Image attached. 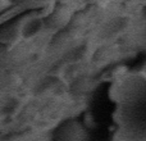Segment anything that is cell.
I'll list each match as a JSON object with an SVG mask.
<instances>
[{"mask_svg":"<svg viewBox=\"0 0 146 141\" xmlns=\"http://www.w3.org/2000/svg\"><path fill=\"white\" fill-rule=\"evenodd\" d=\"M114 123L121 139L146 140V77L128 73L113 85Z\"/></svg>","mask_w":146,"mask_h":141,"instance_id":"1","label":"cell"},{"mask_svg":"<svg viewBox=\"0 0 146 141\" xmlns=\"http://www.w3.org/2000/svg\"><path fill=\"white\" fill-rule=\"evenodd\" d=\"M54 140L58 141H83L88 139V132L80 119H67L53 131Z\"/></svg>","mask_w":146,"mask_h":141,"instance_id":"2","label":"cell"},{"mask_svg":"<svg viewBox=\"0 0 146 141\" xmlns=\"http://www.w3.org/2000/svg\"><path fill=\"white\" fill-rule=\"evenodd\" d=\"M54 0H12L13 5L25 10H35L41 9L50 5Z\"/></svg>","mask_w":146,"mask_h":141,"instance_id":"3","label":"cell"},{"mask_svg":"<svg viewBox=\"0 0 146 141\" xmlns=\"http://www.w3.org/2000/svg\"><path fill=\"white\" fill-rule=\"evenodd\" d=\"M9 61V51H8V46L0 43V68H4L8 64Z\"/></svg>","mask_w":146,"mask_h":141,"instance_id":"4","label":"cell"},{"mask_svg":"<svg viewBox=\"0 0 146 141\" xmlns=\"http://www.w3.org/2000/svg\"><path fill=\"white\" fill-rule=\"evenodd\" d=\"M86 1H88V3H96V1H99V0H86Z\"/></svg>","mask_w":146,"mask_h":141,"instance_id":"5","label":"cell"}]
</instances>
